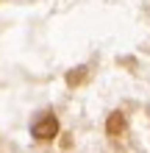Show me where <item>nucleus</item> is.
<instances>
[{"instance_id": "nucleus-1", "label": "nucleus", "mask_w": 150, "mask_h": 153, "mask_svg": "<svg viewBox=\"0 0 150 153\" xmlns=\"http://www.w3.org/2000/svg\"><path fill=\"white\" fill-rule=\"evenodd\" d=\"M31 134H33V139H39V142H53V139L61 134L56 114H45V117H39V120L33 123Z\"/></svg>"}, {"instance_id": "nucleus-2", "label": "nucleus", "mask_w": 150, "mask_h": 153, "mask_svg": "<svg viewBox=\"0 0 150 153\" xmlns=\"http://www.w3.org/2000/svg\"><path fill=\"white\" fill-rule=\"evenodd\" d=\"M125 128H128L125 114H122V111H111V114H109V120H106V134L117 139V137H122V134H125Z\"/></svg>"}, {"instance_id": "nucleus-3", "label": "nucleus", "mask_w": 150, "mask_h": 153, "mask_svg": "<svg viewBox=\"0 0 150 153\" xmlns=\"http://www.w3.org/2000/svg\"><path fill=\"white\" fill-rule=\"evenodd\" d=\"M64 81H67L69 89H78L81 84L89 81V67H75V70H69V73L64 75Z\"/></svg>"}]
</instances>
